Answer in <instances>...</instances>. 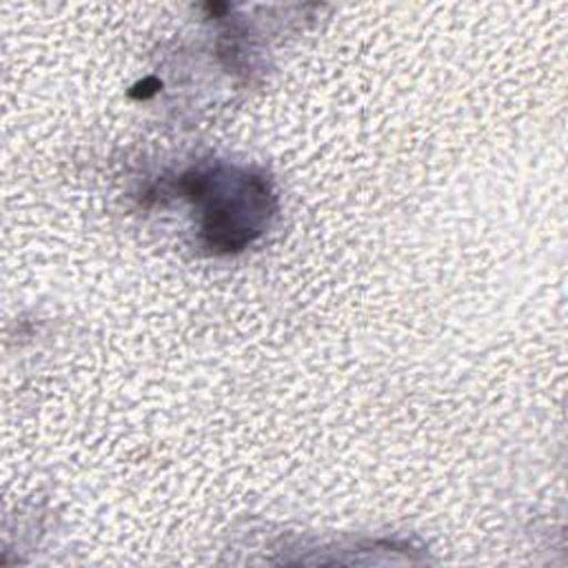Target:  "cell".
<instances>
[{"label":"cell","instance_id":"cell-1","mask_svg":"<svg viewBox=\"0 0 568 568\" xmlns=\"http://www.w3.org/2000/svg\"><path fill=\"white\" fill-rule=\"evenodd\" d=\"M195 193L206 202L204 231L215 246L237 248L246 244L266 217L268 191L255 178H202Z\"/></svg>","mask_w":568,"mask_h":568}]
</instances>
